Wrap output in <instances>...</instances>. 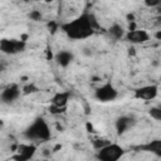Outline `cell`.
<instances>
[{"mask_svg": "<svg viewBox=\"0 0 161 161\" xmlns=\"http://www.w3.org/2000/svg\"><path fill=\"white\" fill-rule=\"evenodd\" d=\"M60 29L67 34L68 38L74 40L87 39L94 34V29L89 20V14H82L72 21L64 23L60 25Z\"/></svg>", "mask_w": 161, "mask_h": 161, "instance_id": "1", "label": "cell"}, {"mask_svg": "<svg viewBox=\"0 0 161 161\" xmlns=\"http://www.w3.org/2000/svg\"><path fill=\"white\" fill-rule=\"evenodd\" d=\"M24 137L26 140H30V141H40V142H44V141H48L50 137H52V133H50V127L48 125V122L39 117V118H35L34 122L24 131Z\"/></svg>", "mask_w": 161, "mask_h": 161, "instance_id": "2", "label": "cell"}, {"mask_svg": "<svg viewBox=\"0 0 161 161\" xmlns=\"http://www.w3.org/2000/svg\"><path fill=\"white\" fill-rule=\"evenodd\" d=\"M97 151H98L97 158H99L101 161H117L125 153L123 147H121L119 145L113 143V142H109L108 145H106L104 147H102Z\"/></svg>", "mask_w": 161, "mask_h": 161, "instance_id": "3", "label": "cell"}, {"mask_svg": "<svg viewBox=\"0 0 161 161\" xmlns=\"http://www.w3.org/2000/svg\"><path fill=\"white\" fill-rule=\"evenodd\" d=\"M94 97L97 101L103 103L112 102L118 97V91L114 88V86L111 82H106L94 91Z\"/></svg>", "mask_w": 161, "mask_h": 161, "instance_id": "4", "label": "cell"}, {"mask_svg": "<svg viewBox=\"0 0 161 161\" xmlns=\"http://www.w3.org/2000/svg\"><path fill=\"white\" fill-rule=\"evenodd\" d=\"M26 47V42L19 39H1L0 40V50L5 54H16L24 52Z\"/></svg>", "mask_w": 161, "mask_h": 161, "instance_id": "5", "label": "cell"}, {"mask_svg": "<svg viewBox=\"0 0 161 161\" xmlns=\"http://www.w3.org/2000/svg\"><path fill=\"white\" fill-rule=\"evenodd\" d=\"M20 94H21V91L19 86L13 83L0 92V101L5 104H11L20 97Z\"/></svg>", "mask_w": 161, "mask_h": 161, "instance_id": "6", "label": "cell"}, {"mask_svg": "<svg viewBox=\"0 0 161 161\" xmlns=\"http://www.w3.org/2000/svg\"><path fill=\"white\" fill-rule=\"evenodd\" d=\"M158 93V86L157 84H148L140 87L135 91V97L137 99H143V101H151L156 98Z\"/></svg>", "mask_w": 161, "mask_h": 161, "instance_id": "7", "label": "cell"}, {"mask_svg": "<svg viewBox=\"0 0 161 161\" xmlns=\"http://www.w3.org/2000/svg\"><path fill=\"white\" fill-rule=\"evenodd\" d=\"M35 151H36L35 145H19L16 146V155L13 158L19 161H26L34 156Z\"/></svg>", "mask_w": 161, "mask_h": 161, "instance_id": "8", "label": "cell"}, {"mask_svg": "<svg viewBox=\"0 0 161 161\" xmlns=\"http://www.w3.org/2000/svg\"><path fill=\"white\" fill-rule=\"evenodd\" d=\"M126 39L133 44H142V43H146L147 40H150V34L146 30L135 29V30H130L126 34Z\"/></svg>", "mask_w": 161, "mask_h": 161, "instance_id": "9", "label": "cell"}, {"mask_svg": "<svg viewBox=\"0 0 161 161\" xmlns=\"http://www.w3.org/2000/svg\"><path fill=\"white\" fill-rule=\"evenodd\" d=\"M74 59V55L72 52L69 50H59L55 55H54V60L58 65L63 67V68H67Z\"/></svg>", "mask_w": 161, "mask_h": 161, "instance_id": "10", "label": "cell"}, {"mask_svg": "<svg viewBox=\"0 0 161 161\" xmlns=\"http://www.w3.org/2000/svg\"><path fill=\"white\" fill-rule=\"evenodd\" d=\"M135 123V119L131 116H121L116 121V130L119 135L125 133L130 127H132Z\"/></svg>", "mask_w": 161, "mask_h": 161, "instance_id": "11", "label": "cell"}, {"mask_svg": "<svg viewBox=\"0 0 161 161\" xmlns=\"http://www.w3.org/2000/svg\"><path fill=\"white\" fill-rule=\"evenodd\" d=\"M69 96H70L69 92H57L52 97L50 103L57 106V107H67V103L69 101Z\"/></svg>", "mask_w": 161, "mask_h": 161, "instance_id": "12", "label": "cell"}, {"mask_svg": "<svg viewBox=\"0 0 161 161\" xmlns=\"http://www.w3.org/2000/svg\"><path fill=\"white\" fill-rule=\"evenodd\" d=\"M138 148L141 150H146V151H151V152H155L157 155H161V141L160 140H155V141H151L150 143L145 145V146H140Z\"/></svg>", "mask_w": 161, "mask_h": 161, "instance_id": "13", "label": "cell"}, {"mask_svg": "<svg viewBox=\"0 0 161 161\" xmlns=\"http://www.w3.org/2000/svg\"><path fill=\"white\" fill-rule=\"evenodd\" d=\"M108 33H109V35H111L113 39H121V38L125 36V30H123V28H122L119 24H113V25H111L109 29H108Z\"/></svg>", "mask_w": 161, "mask_h": 161, "instance_id": "14", "label": "cell"}, {"mask_svg": "<svg viewBox=\"0 0 161 161\" xmlns=\"http://www.w3.org/2000/svg\"><path fill=\"white\" fill-rule=\"evenodd\" d=\"M36 92H39V88H38L34 83H28V84H25V86L21 88V93L25 94V96L34 94V93H36Z\"/></svg>", "mask_w": 161, "mask_h": 161, "instance_id": "15", "label": "cell"}, {"mask_svg": "<svg viewBox=\"0 0 161 161\" xmlns=\"http://www.w3.org/2000/svg\"><path fill=\"white\" fill-rule=\"evenodd\" d=\"M151 118H153L155 121H161V108L160 107H151L148 111Z\"/></svg>", "mask_w": 161, "mask_h": 161, "instance_id": "16", "label": "cell"}, {"mask_svg": "<svg viewBox=\"0 0 161 161\" xmlns=\"http://www.w3.org/2000/svg\"><path fill=\"white\" fill-rule=\"evenodd\" d=\"M109 142H111V141L104 140V138H97V140H94V141L92 142V146H93L94 150H99V148L104 147L106 145H108Z\"/></svg>", "mask_w": 161, "mask_h": 161, "instance_id": "17", "label": "cell"}, {"mask_svg": "<svg viewBox=\"0 0 161 161\" xmlns=\"http://www.w3.org/2000/svg\"><path fill=\"white\" fill-rule=\"evenodd\" d=\"M29 19L33 21H39L42 19V13L39 10H31L29 13Z\"/></svg>", "mask_w": 161, "mask_h": 161, "instance_id": "18", "label": "cell"}, {"mask_svg": "<svg viewBox=\"0 0 161 161\" xmlns=\"http://www.w3.org/2000/svg\"><path fill=\"white\" fill-rule=\"evenodd\" d=\"M65 108H67V107H57V106L52 104V106L49 107V112H50L52 114H60V113H63V112L65 111Z\"/></svg>", "mask_w": 161, "mask_h": 161, "instance_id": "19", "label": "cell"}, {"mask_svg": "<svg viewBox=\"0 0 161 161\" xmlns=\"http://www.w3.org/2000/svg\"><path fill=\"white\" fill-rule=\"evenodd\" d=\"M161 4V0H145V5L148 8H156Z\"/></svg>", "mask_w": 161, "mask_h": 161, "instance_id": "20", "label": "cell"}, {"mask_svg": "<svg viewBox=\"0 0 161 161\" xmlns=\"http://www.w3.org/2000/svg\"><path fill=\"white\" fill-rule=\"evenodd\" d=\"M127 20L131 23V21H135V15L133 14H128L127 15Z\"/></svg>", "mask_w": 161, "mask_h": 161, "instance_id": "21", "label": "cell"}, {"mask_svg": "<svg viewBox=\"0 0 161 161\" xmlns=\"http://www.w3.org/2000/svg\"><path fill=\"white\" fill-rule=\"evenodd\" d=\"M155 38H156L157 40H161V30H157V31L155 33Z\"/></svg>", "mask_w": 161, "mask_h": 161, "instance_id": "22", "label": "cell"}, {"mask_svg": "<svg viewBox=\"0 0 161 161\" xmlns=\"http://www.w3.org/2000/svg\"><path fill=\"white\" fill-rule=\"evenodd\" d=\"M87 130H88L89 132H92V131H93V126H92L91 123H87Z\"/></svg>", "mask_w": 161, "mask_h": 161, "instance_id": "23", "label": "cell"}, {"mask_svg": "<svg viewBox=\"0 0 161 161\" xmlns=\"http://www.w3.org/2000/svg\"><path fill=\"white\" fill-rule=\"evenodd\" d=\"M84 54H87V55H91V54H92V52H89V49H87V48H86V49H84Z\"/></svg>", "mask_w": 161, "mask_h": 161, "instance_id": "24", "label": "cell"}, {"mask_svg": "<svg viewBox=\"0 0 161 161\" xmlns=\"http://www.w3.org/2000/svg\"><path fill=\"white\" fill-rule=\"evenodd\" d=\"M130 54H135V49L133 48H130Z\"/></svg>", "mask_w": 161, "mask_h": 161, "instance_id": "25", "label": "cell"}, {"mask_svg": "<svg viewBox=\"0 0 161 161\" xmlns=\"http://www.w3.org/2000/svg\"><path fill=\"white\" fill-rule=\"evenodd\" d=\"M4 126V121L3 119H0V127H3Z\"/></svg>", "mask_w": 161, "mask_h": 161, "instance_id": "26", "label": "cell"}, {"mask_svg": "<svg viewBox=\"0 0 161 161\" xmlns=\"http://www.w3.org/2000/svg\"><path fill=\"white\" fill-rule=\"evenodd\" d=\"M44 1H47V3H52L53 0H44Z\"/></svg>", "mask_w": 161, "mask_h": 161, "instance_id": "27", "label": "cell"}, {"mask_svg": "<svg viewBox=\"0 0 161 161\" xmlns=\"http://www.w3.org/2000/svg\"><path fill=\"white\" fill-rule=\"evenodd\" d=\"M0 92H1V86H0Z\"/></svg>", "mask_w": 161, "mask_h": 161, "instance_id": "28", "label": "cell"}, {"mask_svg": "<svg viewBox=\"0 0 161 161\" xmlns=\"http://www.w3.org/2000/svg\"><path fill=\"white\" fill-rule=\"evenodd\" d=\"M24 1H29V0H24Z\"/></svg>", "mask_w": 161, "mask_h": 161, "instance_id": "29", "label": "cell"}, {"mask_svg": "<svg viewBox=\"0 0 161 161\" xmlns=\"http://www.w3.org/2000/svg\"><path fill=\"white\" fill-rule=\"evenodd\" d=\"M36 1H40V0H36Z\"/></svg>", "mask_w": 161, "mask_h": 161, "instance_id": "30", "label": "cell"}]
</instances>
